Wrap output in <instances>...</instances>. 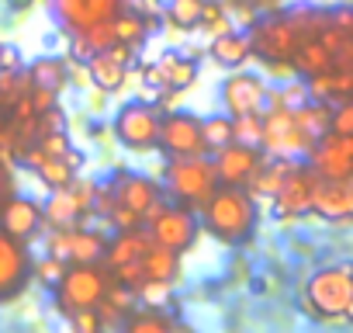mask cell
<instances>
[{"mask_svg":"<svg viewBox=\"0 0 353 333\" xmlns=\"http://www.w3.org/2000/svg\"><path fill=\"white\" fill-rule=\"evenodd\" d=\"M322 18L312 11H294V15H274L267 21H260L250 35V53L263 56L267 63H281L291 59V53L298 49V42L315 39L322 28Z\"/></svg>","mask_w":353,"mask_h":333,"instance_id":"1","label":"cell"},{"mask_svg":"<svg viewBox=\"0 0 353 333\" xmlns=\"http://www.w3.org/2000/svg\"><path fill=\"white\" fill-rule=\"evenodd\" d=\"M201 209H205V229L229 247L250 240V233L256 229V202L243 188L225 184L222 191H212Z\"/></svg>","mask_w":353,"mask_h":333,"instance_id":"2","label":"cell"},{"mask_svg":"<svg viewBox=\"0 0 353 333\" xmlns=\"http://www.w3.org/2000/svg\"><path fill=\"white\" fill-rule=\"evenodd\" d=\"M350 309H353V278H350L346 264L322 267L308 278L305 312H312L315 319H325V323H339L350 316Z\"/></svg>","mask_w":353,"mask_h":333,"instance_id":"3","label":"cell"},{"mask_svg":"<svg viewBox=\"0 0 353 333\" xmlns=\"http://www.w3.org/2000/svg\"><path fill=\"white\" fill-rule=\"evenodd\" d=\"M166 188L184 205H205V198L215 191V166L201 156H173L166 163Z\"/></svg>","mask_w":353,"mask_h":333,"instance_id":"4","label":"cell"},{"mask_svg":"<svg viewBox=\"0 0 353 333\" xmlns=\"http://www.w3.org/2000/svg\"><path fill=\"white\" fill-rule=\"evenodd\" d=\"M104 292H108L104 271H97L94 264H73V271H63V278L56 281V305L59 312L73 316L83 309H97Z\"/></svg>","mask_w":353,"mask_h":333,"instance_id":"5","label":"cell"},{"mask_svg":"<svg viewBox=\"0 0 353 333\" xmlns=\"http://www.w3.org/2000/svg\"><path fill=\"white\" fill-rule=\"evenodd\" d=\"M260 142H263L270 153H277V156H294V153H308L315 139L298 125L294 108L277 104L274 111H267V115L260 118Z\"/></svg>","mask_w":353,"mask_h":333,"instance_id":"6","label":"cell"},{"mask_svg":"<svg viewBox=\"0 0 353 333\" xmlns=\"http://www.w3.org/2000/svg\"><path fill=\"white\" fill-rule=\"evenodd\" d=\"M159 108L156 104H142V101H132L118 111L114 118V135L125 149H135V153H145L156 146V132H159Z\"/></svg>","mask_w":353,"mask_h":333,"instance_id":"7","label":"cell"},{"mask_svg":"<svg viewBox=\"0 0 353 333\" xmlns=\"http://www.w3.org/2000/svg\"><path fill=\"white\" fill-rule=\"evenodd\" d=\"M156 146H163L170 156H201L205 139H201V122L188 111H170L159 118Z\"/></svg>","mask_w":353,"mask_h":333,"instance_id":"8","label":"cell"},{"mask_svg":"<svg viewBox=\"0 0 353 333\" xmlns=\"http://www.w3.org/2000/svg\"><path fill=\"white\" fill-rule=\"evenodd\" d=\"M319 178H350L353 174V139L339 132H325L308 149Z\"/></svg>","mask_w":353,"mask_h":333,"instance_id":"9","label":"cell"},{"mask_svg":"<svg viewBox=\"0 0 353 333\" xmlns=\"http://www.w3.org/2000/svg\"><path fill=\"white\" fill-rule=\"evenodd\" d=\"M152 240L163 243V247H170V250H176V254L194 247V240H198V219H194V212L188 205L152 212Z\"/></svg>","mask_w":353,"mask_h":333,"instance_id":"10","label":"cell"},{"mask_svg":"<svg viewBox=\"0 0 353 333\" xmlns=\"http://www.w3.org/2000/svg\"><path fill=\"white\" fill-rule=\"evenodd\" d=\"M267 101H270V91L256 73H232L222 84V104L232 118L236 115H260L267 108Z\"/></svg>","mask_w":353,"mask_h":333,"instance_id":"11","label":"cell"},{"mask_svg":"<svg viewBox=\"0 0 353 333\" xmlns=\"http://www.w3.org/2000/svg\"><path fill=\"white\" fill-rule=\"evenodd\" d=\"M308 212L329 219V222H346L353 216V184L350 178H319L312 188Z\"/></svg>","mask_w":353,"mask_h":333,"instance_id":"12","label":"cell"},{"mask_svg":"<svg viewBox=\"0 0 353 333\" xmlns=\"http://www.w3.org/2000/svg\"><path fill=\"white\" fill-rule=\"evenodd\" d=\"M215 181L229 184V188H243L250 184V178L256 174V166H260V153L256 146H246V142H225L222 149H215Z\"/></svg>","mask_w":353,"mask_h":333,"instance_id":"13","label":"cell"},{"mask_svg":"<svg viewBox=\"0 0 353 333\" xmlns=\"http://www.w3.org/2000/svg\"><path fill=\"white\" fill-rule=\"evenodd\" d=\"M28 274H32L28 250L21 247V240H14L0 229V302L14 298L28 285Z\"/></svg>","mask_w":353,"mask_h":333,"instance_id":"14","label":"cell"},{"mask_svg":"<svg viewBox=\"0 0 353 333\" xmlns=\"http://www.w3.org/2000/svg\"><path fill=\"white\" fill-rule=\"evenodd\" d=\"M111 195H114L118 205L132 209L139 219L163 209V202H159V184L149 181V178H139V174H118L114 184H111Z\"/></svg>","mask_w":353,"mask_h":333,"instance_id":"15","label":"cell"},{"mask_svg":"<svg viewBox=\"0 0 353 333\" xmlns=\"http://www.w3.org/2000/svg\"><path fill=\"white\" fill-rule=\"evenodd\" d=\"M104 247H108V240L101 233L73 226V229H56L49 254H56L63 260H73V264H94L97 257H104Z\"/></svg>","mask_w":353,"mask_h":333,"instance_id":"16","label":"cell"},{"mask_svg":"<svg viewBox=\"0 0 353 333\" xmlns=\"http://www.w3.org/2000/svg\"><path fill=\"white\" fill-rule=\"evenodd\" d=\"M315 181H319V174L301 171V166L294 163L291 171L284 174L281 188L274 191V209H277V216H284V219H288V216H305V212H308V202H312Z\"/></svg>","mask_w":353,"mask_h":333,"instance_id":"17","label":"cell"},{"mask_svg":"<svg viewBox=\"0 0 353 333\" xmlns=\"http://www.w3.org/2000/svg\"><path fill=\"white\" fill-rule=\"evenodd\" d=\"M145 80L149 87H166V91H188L194 80H198V63L191 56H181V53H163L156 66L145 70Z\"/></svg>","mask_w":353,"mask_h":333,"instance_id":"18","label":"cell"},{"mask_svg":"<svg viewBox=\"0 0 353 333\" xmlns=\"http://www.w3.org/2000/svg\"><path fill=\"white\" fill-rule=\"evenodd\" d=\"M121 8V0H56V11L70 32H83L97 21L114 18Z\"/></svg>","mask_w":353,"mask_h":333,"instance_id":"19","label":"cell"},{"mask_svg":"<svg viewBox=\"0 0 353 333\" xmlns=\"http://www.w3.org/2000/svg\"><path fill=\"white\" fill-rule=\"evenodd\" d=\"M42 226V205L32 198H4V209H0V229L14 240H32Z\"/></svg>","mask_w":353,"mask_h":333,"instance_id":"20","label":"cell"},{"mask_svg":"<svg viewBox=\"0 0 353 333\" xmlns=\"http://www.w3.org/2000/svg\"><path fill=\"white\" fill-rule=\"evenodd\" d=\"M87 205L77 198V191L66 184V188H56V195L49 198V205L42 209V222H49L52 229H73L80 226Z\"/></svg>","mask_w":353,"mask_h":333,"instance_id":"21","label":"cell"},{"mask_svg":"<svg viewBox=\"0 0 353 333\" xmlns=\"http://www.w3.org/2000/svg\"><path fill=\"white\" fill-rule=\"evenodd\" d=\"M139 264H142V278L145 281H166V285H173V278L181 274V254L163 247V243H152L139 257Z\"/></svg>","mask_w":353,"mask_h":333,"instance_id":"22","label":"cell"},{"mask_svg":"<svg viewBox=\"0 0 353 333\" xmlns=\"http://www.w3.org/2000/svg\"><path fill=\"white\" fill-rule=\"evenodd\" d=\"M291 63H294V70L298 73H305V77H315V73H325V70H336V63H332V53L325 49V42L315 35V39H305V42H298V49L291 53Z\"/></svg>","mask_w":353,"mask_h":333,"instance_id":"23","label":"cell"},{"mask_svg":"<svg viewBox=\"0 0 353 333\" xmlns=\"http://www.w3.org/2000/svg\"><path fill=\"white\" fill-rule=\"evenodd\" d=\"M125 63L118 59V56H111V49H101V53H90V59H87V73H90V80L101 87V91H118L121 84H125Z\"/></svg>","mask_w":353,"mask_h":333,"instance_id":"24","label":"cell"},{"mask_svg":"<svg viewBox=\"0 0 353 333\" xmlns=\"http://www.w3.org/2000/svg\"><path fill=\"white\" fill-rule=\"evenodd\" d=\"M353 91V77L350 70H325V73H315L312 84H308V97L312 101H346Z\"/></svg>","mask_w":353,"mask_h":333,"instance_id":"25","label":"cell"},{"mask_svg":"<svg viewBox=\"0 0 353 333\" xmlns=\"http://www.w3.org/2000/svg\"><path fill=\"white\" fill-rule=\"evenodd\" d=\"M25 160L35 166V174L42 178V184H49L52 191L73 184V166L66 163V156H46V153L32 149V153H25Z\"/></svg>","mask_w":353,"mask_h":333,"instance_id":"26","label":"cell"},{"mask_svg":"<svg viewBox=\"0 0 353 333\" xmlns=\"http://www.w3.org/2000/svg\"><path fill=\"white\" fill-rule=\"evenodd\" d=\"M208 56H212L219 66L236 70V66H243V63L250 59V39H246V35H239V32H222V35H215V39H212Z\"/></svg>","mask_w":353,"mask_h":333,"instance_id":"27","label":"cell"},{"mask_svg":"<svg viewBox=\"0 0 353 333\" xmlns=\"http://www.w3.org/2000/svg\"><path fill=\"white\" fill-rule=\"evenodd\" d=\"M149 247H152V240H149L145 233H139V229H121V236L111 240V243L104 247V254H108V264H111V267H121V264H128V260H139Z\"/></svg>","mask_w":353,"mask_h":333,"instance_id":"28","label":"cell"},{"mask_svg":"<svg viewBox=\"0 0 353 333\" xmlns=\"http://www.w3.org/2000/svg\"><path fill=\"white\" fill-rule=\"evenodd\" d=\"M28 80H32L35 87L59 91V87L66 84V63H63V59H56V56H42V59H35V63H32Z\"/></svg>","mask_w":353,"mask_h":333,"instance_id":"29","label":"cell"},{"mask_svg":"<svg viewBox=\"0 0 353 333\" xmlns=\"http://www.w3.org/2000/svg\"><path fill=\"white\" fill-rule=\"evenodd\" d=\"M294 118H298V125L312 135V139H319V135H325L329 132V108H322V101H315V104H298L294 108Z\"/></svg>","mask_w":353,"mask_h":333,"instance_id":"30","label":"cell"},{"mask_svg":"<svg viewBox=\"0 0 353 333\" xmlns=\"http://www.w3.org/2000/svg\"><path fill=\"white\" fill-rule=\"evenodd\" d=\"M198 122H201L205 149H222L225 142H232V115H212V118H198Z\"/></svg>","mask_w":353,"mask_h":333,"instance_id":"31","label":"cell"},{"mask_svg":"<svg viewBox=\"0 0 353 333\" xmlns=\"http://www.w3.org/2000/svg\"><path fill=\"white\" fill-rule=\"evenodd\" d=\"M201 11H205V0H170L166 18H170V25L191 32L201 25Z\"/></svg>","mask_w":353,"mask_h":333,"instance_id":"32","label":"cell"},{"mask_svg":"<svg viewBox=\"0 0 353 333\" xmlns=\"http://www.w3.org/2000/svg\"><path fill=\"white\" fill-rule=\"evenodd\" d=\"M114 39L118 46H128V49H139L142 39H145V21L128 15V18H114Z\"/></svg>","mask_w":353,"mask_h":333,"instance_id":"33","label":"cell"},{"mask_svg":"<svg viewBox=\"0 0 353 333\" xmlns=\"http://www.w3.org/2000/svg\"><path fill=\"white\" fill-rule=\"evenodd\" d=\"M232 139L246 146H260V115H236L232 118Z\"/></svg>","mask_w":353,"mask_h":333,"instance_id":"34","label":"cell"},{"mask_svg":"<svg viewBox=\"0 0 353 333\" xmlns=\"http://www.w3.org/2000/svg\"><path fill=\"white\" fill-rule=\"evenodd\" d=\"M125 326H128L132 333H145V330L159 333V330H170V319L159 316V312H135V316L125 319Z\"/></svg>","mask_w":353,"mask_h":333,"instance_id":"35","label":"cell"},{"mask_svg":"<svg viewBox=\"0 0 353 333\" xmlns=\"http://www.w3.org/2000/svg\"><path fill=\"white\" fill-rule=\"evenodd\" d=\"M329 132L353 135V104H350V101H339V108L329 111Z\"/></svg>","mask_w":353,"mask_h":333,"instance_id":"36","label":"cell"},{"mask_svg":"<svg viewBox=\"0 0 353 333\" xmlns=\"http://www.w3.org/2000/svg\"><path fill=\"white\" fill-rule=\"evenodd\" d=\"M39 153H46V156H66L70 153L66 132H39Z\"/></svg>","mask_w":353,"mask_h":333,"instance_id":"37","label":"cell"},{"mask_svg":"<svg viewBox=\"0 0 353 333\" xmlns=\"http://www.w3.org/2000/svg\"><path fill=\"white\" fill-rule=\"evenodd\" d=\"M21 77L18 70H0V101H18L21 97Z\"/></svg>","mask_w":353,"mask_h":333,"instance_id":"38","label":"cell"},{"mask_svg":"<svg viewBox=\"0 0 353 333\" xmlns=\"http://www.w3.org/2000/svg\"><path fill=\"white\" fill-rule=\"evenodd\" d=\"M63 271H66V264H63V257H56V254H49L42 264H39V281H46V285H56L59 278H63Z\"/></svg>","mask_w":353,"mask_h":333,"instance_id":"39","label":"cell"},{"mask_svg":"<svg viewBox=\"0 0 353 333\" xmlns=\"http://www.w3.org/2000/svg\"><path fill=\"white\" fill-rule=\"evenodd\" d=\"M305 101H308V91H305V87H298V84H294V87H288V91L281 94V104H284V108H298V104H305Z\"/></svg>","mask_w":353,"mask_h":333,"instance_id":"40","label":"cell"},{"mask_svg":"<svg viewBox=\"0 0 353 333\" xmlns=\"http://www.w3.org/2000/svg\"><path fill=\"white\" fill-rule=\"evenodd\" d=\"M0 70H21V53L14 46L0 49Z\"/></svg>","mask_w":353,"mask_h":333,"instance_id":"41","label":"cell"},{"mask_svg":"<svg viewBox=\"0 0 353 333\" xmlns=\"http://www.w3.org/2000/svg\"><path fill=\"white\" fill-rule=\"evenodd\" d=\"M239 8H277V0H236Z\"/></svg>","mask_w":353,"mask_h":333,"instance_id":"42","label":"cell"},{"mask_svg":"<svg viewBox=\"0 0 353 333\" xmlns=\"http://www.w3.org/2000/svg\"><path fill=\"white\" fill-rule=\"evenodd\" d=\"M8 188H11V181H8V171L0 166V205H4V198H8Z\"/></svg>","mask_w":353,"mask_h":333,"instance_id":"43","label":"cell"},{"mask_svg":"<svg viewBox=\"0 0 353 333\" xmlns=\"http://www.w3.org/2000/svg\"><path fill=\"white\" fill-rule=\"evenodd\" d=\"M0 49H4V46H0Z\"/></svg>","mask_w":353,"mask_h":333,"instance_id":"44","label":"cell"}]
</instances>
